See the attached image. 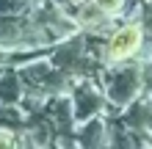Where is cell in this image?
Listing matches in <instances>:
<instances>
[{
  "label": "cell",
  "mask_w": 152,
  "mask_h": 149,
  "mask_svg": "<svg viewBox=\"0 0 152 149\" xmlns=\"http://www.w3.org/2000/svg\"><path fill=\"white\" fill-rule=\"evenodd\" d=\"M0 149H14V141L6 133H0Z\"/></svg>",
  "instance_id": "obj_3"
},
{
  "label": "cell",
  "mask_w": 152,
  "mask_h": 149,
  "mask_svg": "<svg viewBox=\"0 0 152 149\" xmlns=\"http://www.w3.org/2000/svg\"><path fill=\"white\" fill-rule=\"evenodd\" d=\"M141 28L138 25H124V28H119L111 36L108 41V58L111 61H124L130 55H136L138 47H141Z\"/></svg>",
  "instance_id": "obj_1"
},
{
  "label": "cell",
  "mask_w": 152,
  "mask_h": 149,
  "mask_svg": "<svg viewBox=\"0 0 152 149\" xmlns=\"http://www.w3.org/2000/svg\"><path fill=\"white\" fill-rule=\"evenodd\" d=\"M122 3H124V0H94V6L100 8L102 14H116L122 8Z\"/></svg>",
  "instance_id": "obj_2"
}]
</instances>
